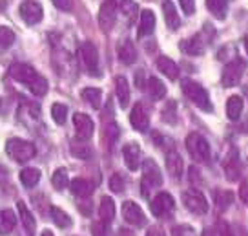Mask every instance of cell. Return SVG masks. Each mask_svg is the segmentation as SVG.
<instances>
[{"label":"cell","mask_w":248,"mask_h":236,"mask_svg":"<svg viewBox=\"0 0 248 236\" xmlns=\"http://www.w3.org/2000/svg\"><path fill=\"white\" fill-rule=\"evenodd\" d=\"M157 68H159L161 73H164V75L168 79H171V81L179 77L177 64L173 63L171 59H168V57H159V59H157Z\"/></svg>","instance_id":"d4e9b609"},{"label":"cell","mask_w":248,"mask_h":236,"mask_svg":"<svg viewBox=\"0 0 248 236\" xmlns=\"http://www.w3.org/2000/svg\"><path fill=\"white\" fill-rule=\"evenodd\" d=\"M146 236H166L164 235V231L163 229H159V227H152L150 231L146 233Z\"/></svg>","instance_id":"7dc6e473"},{"label":"cell","mask_w":248,"mask_h":236,"mask_svg":"<svg viewBox=\"0 0 248 236\" xmlns=\"http://www.w3.org/2000/svg\"><path fill=\"white\" fill-rule=\"evenodd\" d=\"M219 236H233V233L230 231V227L226 225L225 221L219 223Z\"/></svg>","instance_id":"bcb514c9"},{"label":"cell","mask_w":248,"mask_h":236,"mask_svg":"<svg viewBox=\"0 0 248 236\" xmlns=\"http://www.w3.org/2000/svg\"><path fill=\"white\" fill-rule=\"evenodd\" d=\"M183 202L188 211H192L194 214H204L208 213V202L201 190L197 189H188L183 192Z\"/></svg>","instance_id":"5b68a950"},{"label":"cell","mask_w":248,"mask_h":236,"mask_svg":"<svg viewBox=\"0 0 248 236\" xmlns=\"http://www.w3.org/2000/svg\"><path fill=\"white\" fill-rule=\"evenodd\" d=\"M148 94H150V97H152L154 101L163 99L164 95H166V86H164L163 81H161V79H157V77L148 79Z\"/></svg>","instance_id":"83f0119b"},{"label":"cell","mask_w":248,"mask_h":236,"mask_svg":"<svg viewBox=\"0 0 248 236\" xmlns=\"http://www.w3.org/2000/svg\"><path fill=\"white\" fill-rule=\"evenodd\" d=\"M233 200V194L232 192H228V190H223V192H217V198H216V203H217V209L219 211H225L230 207Z\"/></svg>","instance_id":"8d00e7d4"},{"label":"cell","mask_w":248,"mask_h":236,"mask_svg":"<svg viewBox=\"0 0 248 236\" xmlns=\"http://www.w3.org/2000/svg\"><path fill=\"white\" fill-rule=\"evenodd\" d=\"M73 125H75V132H77V137L80 141H88L93 135L95 125H93V121L90 116L77 112V114L73 116Z\"/></svg>","instance_id":"9c48e42d"},{"label":"cell","mask_w":248,"mask_h":236,"mask_svg":"<svg viewBox=\"0 0 248 236\" xmlns=\"http://www.w3.org/2000/svg\"><path fill=\"white\" fill-rule=\"evenodd\" d=\"M119 59L124 64H133L137 61V50H135L132 40H124L119 44Z\"/></svg>","instance_id":"d6986e66"},{"label":"cell","mask_w":248,"mask_h":236,"mask_svg":"<svg viewBox=\"0 0 248 236\" xmlns=\"http://www.w3.org/2000/svg\"><path fill=\"white\" fill-rule=\"evenodd\" d=\"M51 118L57 125H64L66 123V118H68V106L62 104V102H55L51 106Z\"/></svg>","instance_id":"d6a6232c"},{"label":"cell","mask_w":248,"mask_h":236,"mask_svg":"<svg viewBox=\"0 0 248 236\" xmlns=\"http://www.w3.org/2000/svg\"><path fill=\"white\" fill-rule=\"evenodd\" d=\"M6 152L9 154L11 159H15L18 163H26V161H30L31 157L37 154V149H35L33 143L13 137V139H9L6 143Z\"/></svg>","instance_id":"7a4b0ae2"},{"label":"cell","mask_w":248,"mask_h":236,"mask_svg":"<svg viewBox=\"0 0 248 236\" xmlns=\"http://www.w3.org/2000/svg\"><path fill=\"white\" fill-rule=\"evenodd\" d=\"M206 6H208L210 13L219 20H223L228 13V0H206Z\"/></svg>","instance_id":"4dcf8cb0"},{"label":"cell","mask_w":248,"mask_h":236,"mask_svg":"<svg viewBox=\"0 0 248 236\" xmlns=\"http://www.w3.org/2000/svg\"><path fill=\"white\" fill-rule=\"evenodd\" d=\"M181 88H183V94L194 102L197 108H201L204 112H212V102H210L208 92L195 81H190V79H185L181 83Z\"/></svg>","instance_id":"6da1fadb"},{"label":"cell","mask_w":248,"mask_h":236,"mask_svg":"<svg viewBox=\"0 0 248 236\" xmlns=\"http://www.w3.org/2000/svg\"><path fill=\"white\" fill-rule=\"evenodd\" d=\"M16 225V216L13 211H9V209H4V211H0V235L6 236L9 235Z\"/></svg>","instance_id":"603a6c76"},{"label":"cell","mask_w":248,"mask_h":236,"mask_svg":"<svg viewBox=\"0 0 248 236\" xmlns=\"http://www.w3.org/2000/svg\"><path fill=\"white\" fill-rule=\"evenodd\" d=\"M49 214H51V220H53L61 229L71 227V218L64 213L62 209H59V207H51V209H49Z\"/></svg>","instance_id":"1f68e13d"},{"label":"cell","mask_w":248,"mask_h":236,"mask_svg":"<svg viewBox=\"0 0 248 236\" xmlns=\"http://www.w3.org/2000/svg\"><path fill=\"white\" fill-rule=\"evenodd\" d=\"M243 97L241 95H232L228 101H226V116L230 121H237L241 118V112H243Z\"/></svg>","instance_id":"44dd1931"},{"label":"cell","mask_w":248,"mask_h":236,"mask_svg":"<svg viewBox=\"0 0 248 236\" xmlns=\"http://www.w3.org/2000/svg\"><path fill=\"white\" fill-rule=\"evenodd\" d=\"M243 73H245V63H243L241 59H235L232 63H228L225 66V70H223V75H221L223 86L232 88V86H235V84H239Z\"/></svg>","instance_id":"8992f818"},{"label":"cell","mask_w":248,"mask_h":236,"mask_svg":"<svg viewBox=\"0 0 248 236\" xmlns=\"http://www.w3.org/2000/svg\"><path fill=\"white\" fill-rule=\"evenodd\" d=\"M181 2V8L185 15H194L195 11V0H179Z\"/></svg>","instance_id":"7bdbcfd3"},{"label":"cell","mask_w":248,"mask_h":236,"mask_svg":"<svg viewBox=\"0 0 248 236\" xmlns=\"http://www.w3.org/2000/svg\"><path fill=\"white\" fill-rule=\"evenodd\" d=\"M161 185H163V176H161L159 167L154 159H146L142 163V192L148 194V189L161 187Z\"/></svg>","instance_id":"277c9868"},{"label":"cell","mask_w":248,"mask_h":236,"mask_svg":"<svg viewBox=\"0 0 248 236\" xmlns=\"http://www.w3.org/2000/svg\"><path fill=\"white\" fill-rule=\"evenodd\" d=\"M245 50H247V53H248V35L245 37Z\"/></svg>","instance_id":"681fc988"},{"label":"cell","mask_w":248,"mask_h":236,"mask_svg":"<svg viewBox=\"0 0 248 236\" xmlns=\"http://www.w3.org/2000/svg\"><path fill=\"white\" fill-rule=\"evenodd\" d=\"M9 75L18 81V83H24V84H30L33 79L37 77V71L31 68L30 64L24 63H13L9 66Z\"/></svg>","instance_id":"4fadbf2b"},{"label":"cell","mask_w":248,"mask_h":236,"mask_svg":"<svg viewBox=\"0 0 248 236\" xmlns=\"http://www.w3.org/2000/svg\"><path fill=\"white\" fill-rule=\"evenodd\" d=\"M166 169H168V172L173 178H181L183 176V169H185L183 157L179 156L177 152H168V156H166Z\"/></svg>","instance_id":"ffe728a7"},{"label":"cell","mask_w":248,"mask_h":236,"mask_svg":"<svg viewBox=\"0 0 248 236\" xmlns=\"http://www.w3.org/2000/svg\"><path fill=\"white\" fill-rule=\"evenodd\" d=\"M225 172H226V178L230 181H235L239 178V165H237V159L232 157L230 161H225Z\"/></svg>","instance_id":"74e56055"},{"label":"cell","mask_w":248,"mask_h":236,"mask_svg":"<svg viewBox=\"0 0 248 236\" xmlns=\"http://www.w3.org/2000/svg\"><path fill=\"white\" fill-rule=\"evenodd\" d=\"M99 216L104 223H111L113 218H115V203L113 200L108 196H104L101 200V207H99Z\"/></svg>","instance_id":"cb8c5ba5"},{"label":"cell","mask_w":248,"mask_h":236,"mask_svg":"<svg viewBox=\"0 0 248 236\" xmlns=\"http://www.w3.org/2000/svg\"><path fill=\"white\" fill-rule=\"evenodd\" d=\"M115 90H117V97H119V104L123 108H126L130 104V86H128V81L124 77H117Z\"/></svg>","instance_id":"4316f807"},{"label":"cell","mask_w":248,"mask_h":236,"mask_svg":"<svg viewBox=\"0 0 248 236\" xmlns=\"http://www.w3.org/2000/svg\"><path fill=\"white\" fill-rule=\"evenodd\" d=\"M117 20V6L115 0H108L101 6L99 11V26L102 32H109L113 28V24Z\"/></svg>","instance_id":"30bf717a"},{"label":"cell","mask_w":248,"mask_h":236,"mask_svg":"<svg viewBox=\"0 0 248 236\" xmlns=\"http://www.w3.org/2000/svg\"><path fill=\"white\" fill-rule=\"evenodd\" d=\"M28 86H30L31 94H33V95H39V97H42V95H46V92H47V81L44 77L37 75V77L33 79Z\"/></svg>","instance_id":"836d02e7"},{"label":"cell","mask_w":248,"mask_h":236,"mask_svg":"<svg viewBox=\"0 0 248 236\" xmlns=\"http://www.w3.org/2000/svg\"><path fill=\"white\" fill-rule=\"evenodd\" d=\"M71 154L75 157H80V159H90L92 157V149L88 145H77V143H73L71 145Z\"/></svg>","instance_id":"f35d334b"},{"label":"cell","mask_w":248,"mask_h":236,"mask_svg":"<svg viewBox=\"0 0 248 236\" xmlns=\"http://www.w3.org/2000/svg\"><path fill=\"white\" fill-rule=\"evenodd\" d=\"M42 236H53V235H51V231H44V233H42Z\"/></svg>","instance_id":"f907efd6"},{"label":"cell","mask_w":248,"mask_h":236,"mask_svg":"<svg viewBox=\"0 0 248 236\" xmlns=\"http://www.w3.org/2000/svg\"><path fill=\"white\" fill-rule=\"evenodd\" d=\"M171 236H195L194 229L188 225H177L171 229Z\"/></svg>","instance_id":"b9f144b4"},{"label":"cell","mask_w":248,"mask_h":236,"mask_svg":"<svg viewBox=\"0 0 248 236\" xmlns=\"http://www.w3.org/2000/svg\"><path fill=\"white\" fill-rule=\"evenodd\" d=\"M15 42V32L8 26H0V46L9 48Z\"/></svg>","instance_id":"d590c367"},{"label":"cell","mask_w":248,"mask_h":236,"mask_svg":"<svg viewBox=\"0 0 248 236\" xmlns=\"http://www.w3.org/2000/svg\"><path fill=\"white\" fill-rule=\"evenodd\" d=\"M181 50L186 51L188 55H201L202 51H204V42H202L201 37H192V39L188 40H183L181 42Z\"/></svg>","instance_id":"484cf974"},{"label":"cell","mask_w":248,"mask_h":236,"mask_svg":"<svg viewBox=\"0 0 248 236\" xmlns=\"http://www.w3.org/2000/svg\"><path fill=\"white\" fill-rule=\"evenodd\" d=\"M123 218L130 225H135V227H142L146 225V216L142 213L139 205L135 202H124L123 203Z\"/></svg>","instance_id":"ba28073f"},{"label":"cell","mask_w":248,"mask_h":236,"mask_svg":"<svg viewBox=\"0 0 248 236\" xmlns=\"http://www.w3.org/2000/svg\"><path fill=\"white\" fill-rule=\"evenodd\" d=\"M123 157L124 163L130 170H137L139 169V157H140V149L137 143H128L123 149Z\"/></svg>","instance_id":"9a60e30c"},{"label":"cell","mask_w":248,"mask_h":236,"mask_svg":"<svg viewBox=\"0 0 248 236\" xmlns=\"http://www.w3.org/2000/svg\"><path fill=\"white\" fill-rule=\"evenodd\" d=\"M80 57H82V63H84L86 70L90 71L92 75H95L99 71V53H97V48L93 46L92 42H84L80 46Z\"/></svg>","instance_id":"8fae6325"},{"label":"cell","mask_w":248,"mask_h":236,"mask_svg":"<svg viewBox=\"0 0 248 236\" xmlns=\"http://www.w3.org/2000/svg\"><path fill=\"white\" fill-rule=\"evenodd\" d=\"M16 209H18V214H20V220H22V225H24V229H26V233L30 236H35L37 223H35V218H33V214L30 213L28 205L24 203V202H18V203H16Z\"/></svg>","instance_id":"e0dca14e"},{"label":"cell","mask_w":248,"mask_h":236,"mask_svg":"<svg viewBox=\"0 0 248 236\" xmlns=\"http://www.w3.org/2000/svg\"><path fill=\"white\" fill-rule=\"evenodd\" d=\"M92 235L93 236H109V223H104L102 220L97 221V223H93Z\"/></svg>","instance_id":"ab89813d"},{"label":"cell","mask_w":248,"mask_h":236,"mask_svg":"<svg viewBox=\"0 0 248 236\" xmlns=\"http://www.w3.org/2000/svg\"><path fill=\"white\" fill-rule=\"evenodd\" d=\"M55 4V8H59L61 11H71L73 8V0H51Z\"/></svg>","instance_id":"ee69618b"},{"label":"cell","mask_w":248,"mask_h":236,"mask_svg":"<svg viewBox=\"0 0 248 236\" xmlns=\"http://www.w3.org/2000/svg\"><path fill=\"white\" fill-rule=\"evenodd\" d=\"M130 123H132V126L137 132H146L150 128V118H148L144 106L139 104V102L133 106L132 114H130Z\"/></svg>","instance_id":"5bb4252c"},{"label":"cell","mask_w":248,"mask_h":236,"mask_svg":"<svg viewBox=\"0 0 248 236\" xmlns=\"http://www.w3.org/2000/svg\"><path fill=\"white\" fill-rule=\"evenodd\" d=\"M239 196H241V200H243V203L248 207V181H243V183H241Z\"/></svg>","instance_id":"f6af8a7d"},{"label":"cell","mask_w":248,"mask_h":236,"mask_svg":"<svg viewBox=\"0 0 248 236\" xmlns=\"http://www.w3.org/2000/svg\"><path fill=\"white\" fill-rule=\"evenodd\" d=\"M243 130H245V132H248V119H247V123L243 125Z\"/></svg>","instance_id":"816d5d0a"},{"label":"cell","mask_w":248,"mask_h":236,"mask_svg":"<svg viewBox=\"0 0 248 236\" xmlns=\"http://www.w3.org/2000/svg\"><path fill=\"white\" fill-rule=\"evenodd\" d=\"M163 13H164V20H166V26L170 30H177L181 26V18H179L177 8L171 4L170 0H163Z\"/></svg>","instance_id":"ac0fdd59"},{"label":"cell","mask_w":248,"mask_h":236,"mask_svg":"<svg viewBox=\"0 0 248 236\" xmlns=\"http://www.w3.org/2000/svg\"><path fill=\"white\" fill-rule=\"evenodd\" d=\"M51 183H53V187L57 190L66 189V185H68V172H66V169H57L53 176H51Z\"/></svg>","instance_id":"e575fe53"},{"label":"cell","mask_w":248,"mask_h":236,"mask_svg":"<svg viewBox=\"0 0 248 236\" xmlns=\"http://www.w3.org/2000/svg\"><path fill=\"white\" fill-rule=\"evenodd\" d=\"M155 30V15L154 11L150 9H142L140 11V20H139V30H137V35L139 37H148L152 35Z\"/></svg>","instance_id":"2e32d148"},{"label":"cell","mask_w":248,"mask_h":236,"mask_svg":"<svg viewBox=\"0 0 248 236\" xmlns=\"http://www.w3.org/2000/svg\"><path fill=\"white\" fill-rule=\"evenodd\" d=\"M186 149H188L190 156L194 157L195 161H199V163L208 161L210 145L201 134H195V132H194V134L188 135V137H186Z\"/></svg>","instance_id":"3957f363"},{"label":"cell","mask_w":248,"mask_h":236,"mask_svg":"<svg viewBox=\"0 0 248 236\" xmlns=\"http://www.w3.org/2000/svg\"><path fill=\"white\" fill-rule=\"evenodd\" d=\"M20 17L26 20V24L33 26V24H39L40 20H42L44 11H42V6H40V4L28 0V2H24L22 6H20Z\"/></svg>","instance_id":"7c38bea8"},{"label":"cell","mask_w":248,"mask_h":236,"mask_svg":"<svg viewBox=\"0 0 248 236\" xmlns=\"http://www.w3.org/2000/svg\"><path fill=\"white\" fill-rule=\"evenodd\" d=\"M201 236H216V233H214L212 229H204V231H202V235H201Z\"/></svg>","instance_id":"c3c4849f"},{"label":"cell","mask_w":248,"mask_h":236,"mask_svg":"<svg viewBox=\"0 0 248 236\" xmlns=\"http://www.w3.org/2000/svg\"><path fill=\"white\" fill-rule=\"evenodd\" d=\"M173 207H175V202H173V198H171L168 192L157 194V196L152 200V203H150V209H152L154 216H157V218H163V216H166L168 213H171Z\"/></svg>","instance_id":"52a82bcc"},{"label":"cell","mask_w":248,"mask_h":236,"mask_svg":"<svg viewBox=\"0 0 248 236\" xmlns=\"http://www.w3.org/2000/svg\"><path fill=\"white\" fill-rule=\"evenodd\" d=\"M71 192L78 198H88L93 192V183L84 180V178H75L71 181Z\"/></svg>","instance_id":"7402d4cb"},{"label":"cell","mask_w":248,"mask_h":236,"mask_svg":"<svg viewBox=\"0 0 248 236\" xmlns=\"http://www.w3.org/2000/svg\"><path fill=\"white\" fill-rule=\"evenodd\" d=\"M82 99H84L92 108L99 110L101 108V102H102V92L99 88H84L82 90Z\"/></svg>","instance_id":"f1b7e54d"},{"label":"cell","mask_w":248,"mask_h":236,"mask_svg":"<svg viewBox=\"0 0 248 236\" xmlns=\"http://www.w3.org/2000/svg\"><path fill=\"white\" fill-rule=\"evenodd\" d=\"M109 189L113 190V192H123L124 190V180L121 174H113L111 178H109Z\"/></svg>","instance_id":"60d3db41"},{"label":"cell","mask_w":248,"mask_h":236,"mask_svg":"<svg viewBox=\"0 0 248 236\" xmlns=\"http://www.w3.org/2000/svg\"><path fill=\"white\" fill-rule=\"evenodd\" d=\"M18 178H20L24 187L31 189V187H35L40 181V170L39 169H33V167H28V169H24L22 172H20Z\"/></svg>","instance_id":"f546056e"}]
</instances>
